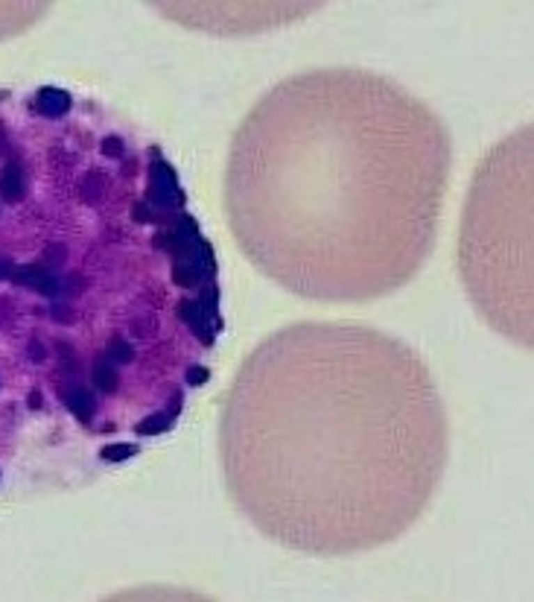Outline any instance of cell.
Masks as SVG:
<instances>
[{
	"label": "cell",
	"mask_w": 534,
	"mask_h": 602,
	"mask_svg": "<svg viewBox=\"0 0 534 602\" xmlns=\"http://www.w3.org/2000/svg\"><path fill=\"white\" fill-rule=\"evenodd\" d=\"M231 497L292 550L400 538L447 462V418L409 345L359 325H295L242 363L219 430Z\"/></svg>",
	"instance_id": "6da1fadb"
},
{
	"label": "cell",
	"mask_w": 534,
	"mask_h": 602,
	"mask_svg": "<svg viewBox=\"0 0 534 602\" xmlns=\"http://www.w3.org/2000/svg\"><path fill=\"white\" fill-rule=\"evenodd\" d=\"M447 173V129L423 102L362 70H315L272 88L239 126L228 222L281 287L365 301L426 263Z\"/></svg>",
	"instance_id": "7a4b0ae2"
},
{
	"label": "cell",
	"mask_w": 534,
	"mask_h": 602,
	"mask_svg": "<svg viewBox=\"0 0 534 602\" xmlns=\"http://www.w3.org/2000/svg\"><path fill=\"white\" fill-rule=\"evenodd\" d=\"M531 129L502 141L476 173L462 222L459 263L473 304L485 313L494 278L508 281V298L520 327L531 337Z\"/></svg>",
	"instance_id": "3957f363"
},
{
	"label": "cell",
	"mask_w": 534,
	"mask_h": 602,
	"mask_svg": "<svg viewBox=\"0 0 534 602\" xmlns=\"http://www.w3.org/2000/svg\"><path fill=\"white\" fill-rule=\"evenodd\" d=\"M12 281L21 284V287L36 290V293H41V295H56V293H58V278L50 272V269L36 266V263L15 269V272H12Z\"/></svg>",
	"instance_id": "277c9868"
},
{
	"label": "cell",
	"mask_w": 534,
	"mask_h": 602,
	"mask_svg": "<svg viewBox=\"0 0 534 602\" xmlns=\"http://www.w3.org/2000/svg\"><path fill=\"white\" fill-rule=\"evenodd\" d=\"M26 193V185H24V173L15 161H9L3 173H0V196L6 202H18L21 196Z\"/></svg>",
	"instance_id": "5b68a950"
},
{
	"label": "cell",
	"mask_w": 534,
	"mask_h": 602,
	"mask_svg": "<svg viewBox=\"0 0 534 602\" xmlns=\"http://www.w3.org/2000/svg\"><path fill=\"white\" fill-rule=\"evenodd\" d=\"M62 401L79 421H91V415H94V410H97L94 395H91L88 389H68V392L62 395Z\"/></svg>",
	"instance_id": "8992f818"
},
{
	"label": "cell",
	"mask_w": 534,
	"mask_h": 602,
	"mask_svg": "<svg viewBox=\"0 0 534 602\" xmlns=\"http://www.w3.org/2000/svg\"><path fill=\"white\" fill-rule=\"evenodd\" d=\"M38 109L47 117H62L70 109V97L58 88H41L38 91Z\"/></svg>",
	"instance_id": "52a82bcc"
},
{
	"label": "cell",
	"mask_w": 534,
	"mask_h": 602,
	"mask_svg": "<svg viewBox=\"0 0 534 602\" xmlns=\"http://www.w3.org/2000/svg\"><path fill=\"white\" fill-rule=\"evenodd\" d=\"M91 378H94V386L100 389V392H114L117 383H120V374H117V369L109 363V360H97Z\"/></svg>",
	"instance_id": "ba28073f"
},
{
	"label": "cell",
	"mask_w": 534,
	"mask_h": 602,
	"mask_svg": "<svg viewBox=\"0 0 534 602\" xmlns=\"http://www.w3.org/2000/svg\"><path fill=\"white\" fill-rule=\"evenodd\" d=\"M134 454H137V445H105V447L100 450V456L109 459V462L129 459V456H134Z\"/></svg>",
	"instance_id": "9c48e42d"
},
{
	"label": "cell",
	"mask_w": 534,
	"mask_h": 602,
	"mask_svg": "<svg viewBox=\"0 0 534 602\" xmlns=\"http://www.w3.org/2000/svg\"><path fill=\"white\" fill-rule=\"evenodd\" d=\"M109 357L114 360V363L126 366V363H132V360H134V351L129 348V345H126L123 339H111V345H109Z\"/></svg>",
	"instance_id": "30bf717a"
},
{
	"label": "cell",
	"mask_w": 534,
	"mask_h": 602,
	"mask_svg": "<svg viewBox=\"0 0 534 602\" xmlns=\"http://www.w3.org/2000/svg\"><path fill=\"white\" fill-rule=\"evenodd\" d=\"M173 427V418L170 415H164V412H158V415H152V421H143V424H137V433H161V430H170Z\"/></svg>",
	"instance_id": "8fae6325"
},
{
	"label": "cell",
	"mask_w": 534,
	"mask_h": 602,
	"mask_svg": "<svg viewBox=\"0 0 534 602\" xmlns=\"http://www.w3.org/2000/svg\"><path fill=\"white\" fill-rule=\"evenodd\" d=\"M102 155H111V158L114 155H123V144H120V138H114V134H111V138H105L102 141Z\"/></svg>",
	"instance_id": "7c38bea8"
},
{
	"label": "cell",
	"mask_w": 534,
	"mask_h": 602,
	"mask_svg": "<svg viewBox=\"0 0 534 602\" xmlns=\"http://www.w3.org/2000/svg\"><path fill=\"white\" fill-rule=\"evenodd\" d=\"M210 378V371L205 369V366H193L190 371H187V383H193V386H199V383H205Z\"/></svg>",
	"instance_id": "4fadbf2b"
},
{
	"label": "cell",
	"mask_w": 534,
	"mask_h": 602,
	"mask_svg": "<svg viewBox=\"0 0 534 602\" xmlns=\"http://www.w3.org/2000/svg\"><path fill=\"white\" fill-rule=\"evenodd\" d=\"M12 272H15V263H12L9 258H0V281L12 278Z\"/></svg>",
	"instance_id": "5bb4252c"
},
{
	"label": "cell",
	"mask_w": 534,
	"mask_h": 602,
	"mask_svg": "<svg viewBox=\"0 0 534 602\" xmlns=\"http://www.w3.org/2000/svg\"><path fill=\"white\" fill-rule=\"evenodd\" d=\"M44 254H50V261H53V263H62V261H65V246H50Z\"/></svg>",
	"instance_id": "9a60e30c"
},
{
	"label": "cell",
	"mask_w": 534,
	"mask_h": 602,
	"mask_svg": "<svg viewBox=\"0 0 534 602\" xmlns=\"http://www.w3.org/2000/svg\"><path fill=\"white\" fill-rule=\"evenodd\" d=\"M29 357H33V360H44V348H41V342H38V339L29 342Z\"/></svg>",
	"instance_id": "2e32d148"
},
{
	"label": "cell",
	"mask_w": 534,
	"mask_h": 602,
	"mask_svg": "<svg viewBox=\"0 0 534 602\" xmlns=\"http://www.w3.org/2000/svg\"><path fill=\"white\" fill-rule=\"evenodd\" d=\"M53 316H56V319H68V322L73 319V313L68 307H62V304H53Z\"/></svg>",
	"instance_id": "e0dca14e"
},
{
	"label": "cell",
	"mask_w": 534,
	"mask_h": 602,
	"mask_svg": "<svg viewBox=\"0 0 534 602\" xmlns=\"http://www.w3.org/2000/svg\"><path fill=\"white\" fill-rule=\"evenodd\" d=\"M29 406H41V392H38V389L33 392V398H29Z\"/></svg>",
	"instance_id": "ac0fdd59"
}]
</instances>
